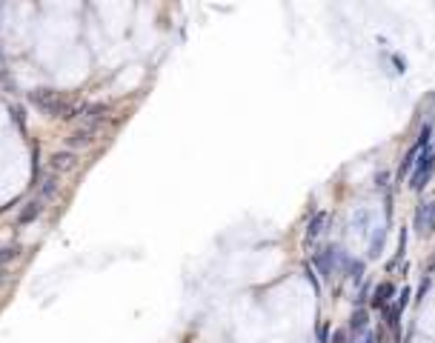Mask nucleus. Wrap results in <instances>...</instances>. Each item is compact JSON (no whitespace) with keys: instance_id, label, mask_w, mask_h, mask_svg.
<instances>
[{"instance_id":"nucleus-1","label":"nucleus","mask_w":435,"mask_h":343,"mask_svg":"<svg viewBox=\"0 0 435 343\" xmlns=\"http://www.w3.org/2000/svg\"><path fill=\"white\" fill-rule=\"evenodd\" d=\"M418 229L424 235H429L435 229V200H426L421 209H418Z\"/></svg>"},{"instance_id":"nucleus-2","label":"nucleus","mask_w":435,"mask_h":343,"mask_svg":"<svg viewBox=\"0 0 435 343\" xmlns=\"http://www.w3.org/2000/svg\"><path fill=\"white\" fill-rule=\"evenodd\" d=\"M432 169H435V155H432V152H424V158H421V163H418V172H415V178H412V186L421 189V186L426 183V178H429Z\"/></svg>"}]
</instances>
